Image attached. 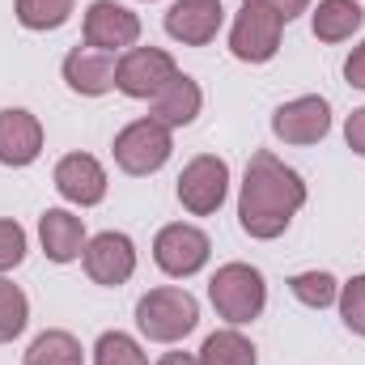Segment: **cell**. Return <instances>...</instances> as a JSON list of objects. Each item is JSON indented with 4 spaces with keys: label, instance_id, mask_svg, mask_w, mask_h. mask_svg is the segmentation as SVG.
<instances>
[{
    "label": "cell",
    "instance_id": "25",
    "mask_svg": "<svg viewBox=\"0 0 365 365\" xmlns=\"http://www.w3.org/2000/svg\"><path fill=\"white\" fill-rule=\"evenodd\" d=\"M336 306H340L344 327H349L353 336H365V276H353L349 284H340Z\"/></svg>",
    "mask_w": 365,
    "mask_h": 365
},
{
    "label": "cell",
    "instance_id": "27",
    "mask_svg": "<svg viewBox=\"0 0 365 365\" xmlns=\"http://www.w3.org/2000/svg\"><path fill=\"white\" fill-rule=\"evenodd\" d=\"M242 4H259V9H268V13H276L284 26L293 21V17H302L306 9H310V0H242Z\"/></svg>",
    "mask_w": 365,
    "mask_h": 365
},
{
    "label": "cell",
    "instance_id": "29",
    "mask_svg": "<svg viewBox=\"0 0 365 365\" xmlns=\"http://www.w3.org/2000/svg\"><path fill=\"white\" fill-rule=\"evenodd\" d=\"M344 77H349L353 90H365V43H357V47L349 51V60H344Z\"/></svg>",
    "mask_w": 365,
    "mask_h": 365
},
{
    "label": "cell",
    "instance_id": "24",
    "mask_svg": "<svg viewBox=\"0 0 365 365\" xmlns=\"http://www.w3.org/2000/svg\"><path fill=\"white\" fill-rule=\"evenodd\" d=\"M93 365H149L145 349L128 331H102L93 344Z\"/></svg>",
    "mask_w": 365,
    "mask_h": 365
},
{
    "label": "cell",
    "instance_id": "17",
    "mask_svg": "<svg viewBox=\"0 0 365 365\" xmlns=\"http://www.w3.org/2000/svg\"><path fill=\"white\" fill-rule=\"evenodd\" d=\"M200 110H204V90H200V81L187 77V73H175L166 90L158 93V98H149V119H158V123L170 128V132L195 123Z\"/></svg>",
    "mask_w": 365,
    "mask_h": 365
},
{
    "label": "cell",
    "instance_id": "8",
    "mask_svg": "<svg viewBox=\"0 0 365 365\" xmlns=\"http://www.w3.org/2000/svg\"><path fill=\"white\" fill-rule=\"evenodd\" d=\"M280 34H284V21L276 13L259 4H242V13L230 26V56L242 64H268L280 51Z\"/></svg>",
    "mask_w": 365,
    "mask_h": 365
},
{
    "label": "cell",
    "instance_id": "22",
    "mask_svg": "<svg viewBox=\"0 0 365 365\" xmlns=\"http://www.w3.org/2000/svg\"><path fill=\"white\" fill-rule=\"evenodd\" d=\"M289 293L302 302V306H310V310H327V306H336V297H340V280L331 272H297L289 276Z\"/></svg>",
    "mask_w": 365,
    "mask_h": 365
},
{
    "label": "cell",
    "instance_id": "6",
    "mask_svg": "<svg viewBox=\"0 0 365 365\" xmlns=\"http://www.w3.org/2000/svg\"><path fill=\"white\" fill-rule=\"evenodd\" d=\"M208 255H212V242L200 225H187V221H175V225H162L158 238H153V264L175 280H187V276L204 272L208 268Z\"/></svg>",
    "mask_w": 365,
    "mask_h": 365
},
{
    "label": "cell",
    "instance_id": "7",
    "mask_svg": "<svg viewBox=\"0 0 365 365\" xmlns=\"http://www.w3.org/2000/svg\"><path fill=\"white\" fill-rule=\"evenodd\" d=\"M175 191H179V204L191 217H212L225 204V195H230V166H225V158H217V153L191 158L182 166Z\"/></svg>",
    "mask_w": 365,
    "mask_h": 365
},
{
    "label": "cell",
    "instance_id": "9",
    "mask_svg": "<svg viewBox=\"0 0 365 365\" xmlns=\"http://www.w3.org/2000/svg\"><path fill=\"white\" fill-rule=\"evenodd\" d=\"M81 264H86V276L93 284H106V289H119L136 276V242L119 230H102L93 234L81 251Z\"/></svg>",
    "mask_w": 365,
    "mask_h": 365
},
{
    "label": "cell",
    "instance_id": "13",
    "mask_svg": "<svg viewBox=\"0 0 365 365\" xmlns=\"http://www.w3.org/2000/svg\"><path fill=\"white\" fill-rule=\"evenodd\" d=\"M221 26H225V4L221 0H175L166 9V34L182 47L212 43Z\"/></svg>",
    "mask_w": 365,
    "mask_h": 365
},
{
    "label": "cell",
    "instance_id": "10",
    "mask_svg": "<svg viewBox=\"0 0 365 365\" xmlns=\"http://www.w3.org/2000/svg\"><path fill=\"white\" fill-rule=\"evenodd\" d=\"M81 34H86V47L110 51V56H123L128 47H136V43H140V17H136L128 4L93 0L90 9H86Z\"/></svg>",
    "mask_w": 365,
    "mask_h": 365
},
{
    "label": "cell",
    "instance_id": "21",
    "mask_svg": "<svg viewBox=\"0 0 365 365\" xmlns=\"http://www.w3.org/2000/svg\"><path fill=\"white\" fill-rule=\"evenodd\" d=\"M73 4H77V0H17L13 13H17V21H21L26 30L47 34V30H60V26L73 17Z\"/></svg>",
    "mask_w": 365,
    "mask_h": 365
},
{
    "label": "cell",
    "instance_id": "1",
    "mask_svg": "<svg viewBox=\"0 0 365 365\" xmlns=\"http://www.w3.org/2000/svg\"><path fill=\"white\" fill-rule=\"evenodd\" d=\"M302 204H306L302 175L293 166H284L276 153L259 149L247 162L242 191H238V225H242V234H251L259 242H272L293 225Z\"/></svg>",
    "mask_w": 365,
    "mask_h": 365
},
{
    "label": "cell",
    "instance_id": "11",
    "mask_svg": "<svg viewBox=\"0 0 365 365\" xmlns=\"http://www.w3.org/2000/svg\"><path fill=\"white\" fill-rule=\"evenodd\" d=\"M272 132L284 145H319L331 132V102L319 93H302L280 102L272 115Z\"/></svg>",
    "mask_w": 365,
    "mask_h": 365
},
{
    "label": "cell",
    "instance_id": "15",
    "mask_svg": "<svg viewBox=\"0 0 365 365\" xmlns=\"http://www.w3.org/2000/svg\"><path fill=\"white\" fill-rule=\"evenodd\" d=\"M115 64H119V56H110V51L73 47L64 56V86L81 98H102L115 90Z\"/></svg>",
    "mask_w": 365,
    "mask_h": 365
},
{
    "label": "cell",
    "instance_id": "20",
    "mask_svg": "<svg viewBox=\"0 0 365 365\" xmlns=\"http://www.w3.org/2000/svg\"><path fill=\"white\" fill-rule=\"evenodd\" d=\"M200 365H259V353L255 344L238 331V327H221L212 331L204 344H200Z\"/></svg>",
    "mask_w": 365,
    "mask_h": 365
},
{
    "label": "cell",
    "instance_id": "28",
    "mask_svg": "<svg viewBox=\"0 0 365 365\" xmlns=\"http://www.w3.org/2000/svg\"><path fill=\"white\" fill-rule=\"evenodd\" d=\"M344 140H349V149L365 158V106H357L353 115H349V123H344Z\"/></svg>",
    "mask_w": 365,
    "mask_h": 365
},
{
    "label": "cell",
    "instance_id": "23",
    "mask_svg": "<svg viewBox=\"0 0 365 365\" xmlns=\"http://www.w3.org/2000/svg\"><path fill=\"white\" fill-rule=\"evenodd\" d=\"M26 323H30V302H26V293H21L9 276H0V344L17 340V336L26 331Z\"/></svg>",
    "mask_w": 365,
    "mask_h": 365
},
{
    "label": "cell",
    "instance_id": "16",
    "mask_svg": "<svg viewBox=\"0 0 365 365\" xmlns=\"http://www.w3.org/2000/svg\"><path fill=\"white\" fill-rule=\"evenodd\" d=\"M38 242H43L51 264H73V259H81V251L90 242L86 221L77 212H68V208H47L38 217Z\"/></svg>",
    "mask_w": 365,
    "mask_h": 365
},
{
    "label": "cell",
    "instance_id": "30",
    "mask_svg": "<svg viewBox=\"0 0 365 365\" xmlns=\"http://www.w3.org/2000/svg\"><path fill=\"white\" fill-rule=\"evenodd\" d=\"M158 365H200V357H191V353H166Z\"/></svg>",
    "mask_w": 365,
    "mask_h": 365
},
{
    "label": "cell",
    "instance_id": "14",
    "mask_svg": "<svg viewBox=\"0 0 365 365\" xmlns=\"http://www.w3.org/2000/svg\"><path fill=\"white\" fill-rule=\"evenodd\" d=\"M38 153H43V123H38V115H30L21 106H4L0 110V166L21 170V166L38 162Z\"/></svg>",
    "mask_w": 365,
    "mask_h": 365
},
{
    "label": "cell",
    "instance_id": "3",
    "mask_svg": "<svg viewBox=\"0 0 365 365\" xmlns=\"http://www.w3.org/2000/svg\"><path fill=\"white\" fill-rule=\"evenodd\" d=\"M195 323H200V302L187 289H179V284L149 289L136 302V327L153 344H179L182 336L195 331Z\"/></svg>",
    "mask_w": 365,
    "mask_h": 365
},
{
    "label": "cell",
    "instance_id": "12",
    "mask_svg": "<svg viewBox=\"0 0 365 365\" xmlns=\"http://www.w3.org/2000/svg\"><path fill=\"white\" fill-rule=\"evenodd\" d=\"M56 191L68 200V204H77V208H93V204H102L106 200V170H102V162L93 158V153H64L60 162H56Z\"/></svg>",
    "mask_w": 365,
    "mask_h": 365
},
{
    "label": "cell",
    "instance_id": "5",
    "mask_svg": "<svg viewBox=\"0 0 365 365\" xmlns=\"http://www.w3.org/2000/svg\"><path fill=\"white\" fill-rule=\"evenodd\" d=\"M179 73V64L170 60V51L162 47H128L115 64V90L123 98L149 102L170 86V77Z\"/></svg>",
    "mask_w": 365,
    "mask_h": 365
},
{
    "label": "cell",
    "instance_id": "26",
    "mask_svg": "<svg viewBox=\"0 0 365 365\" xmlns=\"http://www.w3.org/2000/svg\"><path fill=\"white\" fill-rule=\"evenodd\" d=\"M26 259V230L13 217H0V276Z\"/></svg>",
    "mask_w": 365,
    "mask_h": 365
},
{
    "label": "cell",
    "instance_id": "18",
    "mask_svg": "<svg viewBox=\"0 0 365 365\" xmlns=\"http://www.w3.org/2000/svg\"><path fill=\"white\" fill-rule=\"evenodd\" d=\"M365 9L357 0H319V9L310 13V30L319 43H344L361 30Z\"/></svg>",
    "mask_w": 365,
    "mask_h": 365
},
{
    "label": "cell",
    "instance_id": "2",
    "mask_svg": "<svg viewBox=\"0 0 365 365\" xmlns=\"http://www.w3.org/2000/svg\"><path fill=\"white\" fill-rule=\"evenodd\" d=\"M208 302L217 306V314L230 323V327H247L264 314L268 306V280L259 268L251 264H221L212 280H208Z\"/></svg>",
    "mask_w": 365,
    "mask_h": 365
},
{
    "label": "cell",
    "instance_id": "19",
    "mask_svg": "<svg viewBox=\"0 0 365 365\" xmlns=\"http://www.w3.org/2000/svg\"><path fill=\"white\" fill-rule=\"evenodd\" d=\"M21 365H86V349H81V340L73 331L51 327V331H43V336L30 340Z\"/></svg>",
    "mask_w": 365,
    "mask_h": 365
},
{
    "label": "cell",
    "instance_id": "4",
    "mask_svg": "<svg viewBox=\"0 0 365 365\" xmlns=\"http://www.w3.org/2000/svg\"><path fill=\"white\" fill-rule=\"evenodd\" d=\"M110 153H115V166H119L123 175L145 179V175H158V170L170 162V153H175V132L145 115V119H132V123L115 136Z\"/></svg>",
    "mask_w": 365,
    "mask_h": 365
}]
</instances>
